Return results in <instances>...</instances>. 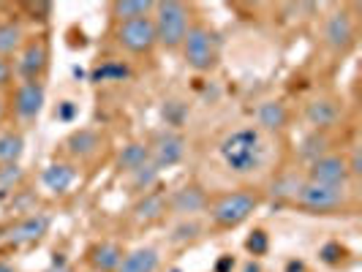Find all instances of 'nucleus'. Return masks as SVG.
<instances>
[{
  "label": "nucleus",
  "mask_w": 362,
  "mask_h": 272,
  "mask_svg": "<svg viewBox=\"0 0 362 272\" xmlns=\"http://www.w3.org/2000/svg\"><path fill=\"white\" fill-rule=\"evenodd\" d=\"M76 180H79V172H76V166L69 161L47 163L44 172H41V185H44L49 194H54V196L69 194Z\"/></svg>",
  "instance_id": "obj_14"
},
{
  "label": "nucleus",
  "mask_w": 362,
  "mask_h": 272,
  "mask_svg": "<svg viewBox=\"0 0 362 272\" xmlns=\"http://www.w3.org/2000/svg\"><path fill=\"white\" fill-rule=\"evenodd\" d=\"M153 6H156L153 0H115L109 6V11H112L115 22L120 25V22H131V19L150 17L153 14Z\"/></svg>",
  "instance_id": "obj_24"
},
{
  "label": "nucleus",
  "mask_w": 362,
  "mask_h": 272,
  "mask_svg": "<svg viewBox=\"0 0 362 272\" xmlns=\"http://www.w3.org/2000/svg\"><path fill=\"white\" fill-rule=\"evenodd\" d=\"M341 104L335 98H313L305 107V123L310 126V131H322L327 134L329 128L338 126L341 120Z\"/></svg>",
  "instance_id": "obj_15"
},
{
  "label": "nucleus",
  "mask_w": 362,
  "mask_h": 272,
  "mask_svg": "<svg viewBox=\"0 0 362 272\" xmlns=\"http://www.w3.org/2000/svg\"><path fill=\"white\" fill-rule=\"evenodd\" d=\"M145 163H150V147L147 142H128L123 145V150L117 153V172H123V175H134L136 169H142Z\"/></svg>",
  "instance_id": "obj_22"
},
{
  "label": "nucleus",
  "mask_w": 362,
  "mask_h": 272,
  "mask_svg": "<svg viewBox=\"0 0 362 272\" xmlns=\"http://www.w3.org/2000/svg\"><path fill=\"white\" fill-rule=\"evenodd\" d=\"M267 155H270L267 136L256 126L235 128L218 142V158L226 166V172H232L237 177H251L256 172H262Z\"/></svg>",
  "instance_id": "obj_1"
},
{
  "label": "nucleus",
  "mask_w": 362,
  "mask_h": 272,
  "mask_svg": "<svg viewBox=\"0 0 362 272\" xmlns=\"http://www.w3.org/2000/svg\"><path fill=\"white\" fill-rule=\"evenodd\" d=\"M150 147V163L163 172V169H172V166H177L182 163L185 158V150H188V142H185V136L177 134V131H161L153 142H147Z\"/></svg>",
  "instance_id": "obj_10"
},
{
  "label": "nucleus",
  "mask_w": 362,
  "mask_h": 272,
  "mask_svg": "<svg viewBox=\"0 0 362 272\" xmlns=\"http://www.w3.org/2000/svg\"><path fill=\"white\" fill-rule=\"evenodd\" d=\"M308 182H319V185H338V188H349L351 182V172L346 166V155L338 153H325L322 158L308 163Z\"/></svg>",
  "instance_id": "obj_12"
},
{
  "label": "nucleus",
  "mask_w": 362,
  "mask_h": 272,
  "mask_svg": "<svg viewBox=\"0 0 362 272\" xmlns=\"http://www.w3.org/2000/svg\"><path fill=\"white\" fill-rule=\"evenodd\" d=\"M344 256H346V248L341 242H325V245L319 248V259H322L325 264H329V267H338V264L344 261Z\"/></svg>",
  "instance_id": "obj_29"
},
{
  "label": "nucleus",
  "mask_w": 362,
  "mask_h": 272,
  "mask_svg": "<svg viewBox=\"0 0 362 272\" xmlns=\"http://www.w3.org/2000/svg\"><path fill=\"white\" fill-rule=\"evenodd\" d=\"M54 117H57L60 123H74V120L79 117V107H76L74 101H60V104L54 107Z\"/></svg>",
  "instance_id": "obj_31"
},
{
  "label": "nucleus",
  "mask_w": 362,
  "mask_h": 272,
  "mask_svg": "<svg viewBox=\"0 0 362 272\" xmlns=\"http://www.w3.org/2000/svg\"><path fill=\"white\" fill-rule=\"evenodd\" d=\"M14 82V63L0 57V93H6Z\"/></svg>",
  "instance_id": "obj_32"
},
{
  "label": "nucleus",
  "mask_w": 362,
  "mask_h": 272,
  "mask_svg": "<svg viewBox=\"0 0 362 272\" xmlns=\"http://www.w3.org/2000/svg\"><path fill=\"white\" fill-rule=\"evenodd\" d=\"M158 267H161V254H158V248H153V245H139V248L123 254V261H120L117 272H158Z\"/></svg>",
  "instance_id": "obj_18"
},
{
  "label": "nucleus",
  "mask_w": 362,
  "mask_h": 272,
  "mask_svg": "<svg viewBox=\"0 0 362 272\" xmlns=\"http://www.w3.org/2000/svg\"><path fill=\"white\" fill-rule=\"evenodd\" d=\"M0 272H17V270H14V264H8V261L0 259Z\"/></svg>",
  "instance_id": "obj_39"
},
{
  "label": "nucleus",
  "mask_w": 362,
  "mask_h": 272,
  "mask_svg": "<svg viewBox=\"0 0 362 272\" xmlns=\"http://www.w3.org/2000/svg\"><path fill=\"white\" fill-rule=\"evenodd\" d=\"M25 155V136L17 128L0 131V166H14Z\"/></svg>",
  "instance_id": "obj_23"
},
{
  "label": "nucleus",
  "mask_w": 362,
  "mask_h": 272,
  "mask_svg": "<svg viewBox=\"0 0 362 272\" xmlns=\"http://www.w3.org/2000/svg\"><path fill=\"white\" fill-rule=\"evenodd\" d=\"M218 49H221V41L210 30V25L191 22V28H188L180 47L185 66L197 73H210L218 66Z\"/></svg>",
  "instance_id": "obj_3"
},
{
  "label": "nucleus",
  "mask_w": 362,
  "mask_h": 272,
  "mask_svg": "<svg viewBox=\"0 0 362 272\" xmlns=\"http://www.w3.org/2000/svg\"><path fill=\"white\" fill-rule=\"evenodd\" d=\"M327 147H329L327 134H322V131H310V134H305V136H303L297 155H300L305 163H310V161H316V158H322L325 153H329Z\"/></svg>",
  "instance_id": "obj_25"
},
{
  "label": "nucleus",
  "mask_w": 362,
  "mask_h": 272,
  "mask_svg": "<svg viewBox=\"0 0 362 272\" xmlns=\"http://www.w3.org/2000/svg\"><path fill=\"white\" fill-rule=\"evenodd\" d=\"M256 207H259V196L254 191H229L216 201H210L207 215L216 229H237L254 215Z\"/></svg>",
  "instance_id": "obj_4"
},
{
  "label": "nucleus",
  "mask_w": 362,
  "mask_h": 272,
  "mask_svg": "<svg viewBox=\"0 0 362 272\" xmlns=\"http://www.w3.org/2000/svg\"><path fill=\"white\" fill-rule=\"evenodd\" d=\"M197 232H199V226H197V223H182V226H177V229H175L172 240H175V242H182V240H194V237H197Z\"/></svg>",
  "instance_id": "obj_33"
},
{
  "label": "nucleus",
  "mask_w": 362,
  "mask_h": 272,
  "mask_svg": "<svg viewBox=\"0 0 362 272\" xmlns=\"http://www.w3.org/2000/svg\"><path fill=\"white\" fill-rule=\"evenodd\" d=\"M294 204L310 215H335V213L346 210V204H349V188L303 180L294 194Z\"/></svg>",
  "instance_id": "obj_5"
},
{
  "label": "nucleus",
  "mask_w": 362,
  "mask_h": 272,
  "mask_svg": "<svg viewBox=\"0 0 362 272\" xmlns=\"http://www.w3.org/2000/svg\"><path fill=\"white\" fill-rule=\"evenodd\" d=\"M286 126H289V107L284 101L270 98V101H262L256 107V128L262 134H267V131L270 134L272 131H284Z\"/></svg>",
  "instance_id": "obj_17"
},
{
  "label": "nucleus",
  "mask_w": 362,
  "mask_h": 272,
  "mask_svg": "<svg viewBox=\"0 0 362 272\" xmlns=\"http://www.w3.org/2000/svg\"><path fill=\"white\" fill-rule=\"evenodd\" d=\"M47 229H49V218L36 213V215H28L17 220L14 226H8L6 229V245H14V248H25V245H33L38 242L41 237L47 235Z\"/></svg>",
  "instance_id": "obj_13"
},
{
  "label": "nucleus",
  "mask_w": 362,
  "mask_h": 272,
  "mask_svg": "<svg viewBox=\"0 0 362 272\" xmlns=\"http://www.w3.org/2000/svg\"><path fill=\"white\" fill-rule=\"evenodd\" d=\"M235 270V259L229 254H223L221 259H218V264H216V272H232Z\"/></svg>",
  "instance_id": "obj_35"
},
{
  "label": "nucleus",
  "mask_w": 362,
  "mask_h": 272,
  "mask_svg": "<svg viewBox=\"0 0 362 272\" xmlns=\"http://www.w3.org/2000/svg\"><path fill=\"white\" fill-rule=\"evenodd\" d=\"M22 166L14 163V166H0V191H6L8 194V188H14L19 180H22Z\"/></svg>",
  "instance_id": "obj_30"
},
{
  "label": "nucleus",
  "mask_w": 362,
  "mask_h": 272,
  "mask_svg": "<svg viewBox=\"0 0 362 272\" xmlns=\"http://www.w3.org/2000/svg\"><path fill=\"white\" fill-rule=\"evenodd\" d=\"M104 145V136H101V131H95V128H76L71 131L69 136H66V153L71 155V158H79V161H88L93 158L98 150Z\"/></svg>",
  "instance_id": "obj_16"
},
{
  "label": "nucleus",
  "mask_w": 362,
  "mask_h": 272,
  "mask_svg": "<svg viewBox=\"0 0 362 272\" xmlns=\"http://www.w3.org/2000/svg\"><path fill=\"white\" fill-rule=\"evenodd\" d=\"M286 272H305V261L291 259V261H286Z\"/></svg>",
  "instance_id": "obj_37"
},
{
  "label": "nucleus",
  "mask_w": 362,
  "mask_h": 272,
  "mask_svg": "<svg viewBox=\"0 0 362 272\" xmlns=\"http://www.w3.org/2000/svg\"><path fill=\"white\" fill-rule=\"evenodd\" d=\"M47 104V88L44 82H19L11 98H8V107L11 114L17 117L19 123H36L38 114L44 112Z\"/></svg>",
  "instance_id": "obj_9"
},
{
  "label": "nucleus",
  "mask_w": 362,
  "mask_h": 272,
  "mask_svg": "<svg viewBox=\"0 0 362 272\" xmlns=\"http://www.w3.org/2000/svg\"><path fill=\"white\" fill-rule=\"evenodd\" d=\"M158 177H161V172L153 166V163H145L142 169H136L134 175H128V180H131V188L142 196L147 191H156V185H158Z\"/></svg>",
  "instance_id": "obj_26"
},
{
  "label": "nucleus",
  "mask_w": 362,
  "mask_h": 272,
  "mask_svg": "<svg viewBox=\"0 0 362 272\" xmlns=\"http://www.w3.org/2000/svg\"><path fill=\"white\" fill-rule=\"evenodd\" d=\"M207 207H210V196L197 182H185L166 194V210L177 218H194L199 213H207Z\"/></svg>",
  "instance_id": "obj_11"
},
{
  "label": "nucleus",
  "mask_w": 362,
  "mask_h": 272,
  "mask_svg": "<svg viewBox=\"0 0 362 272\" xmlns=\"http://www.w3.org/2000/svg\"><path fill=\"white\" fill-rule=\"evenodd\" d=\"M169 210H166V194L163 191H147L139 196V201L134 204V218L142 223H156L161 220Z\"/></svg>",
  "instance_id": "obj_21"
},
{
  "label": "nucleus",
  "mask_w": 362,
  "mask_h": 272,
  "mask_svg": "<svg viewBox=\"0 0 362 272\" xmlns=\"http://www.w3.org/2000/svg\"><path fill=\"white\" fill-rule=\"evenodd\" d=\"M49 69V41L47 38H28L22 44L14 63V76L19 82H41Z\"/></svg>",
  "instance_id": "obj_7"
},
{
  "label": "nucleus",
  "mask_w": 362,
  "mask_h": 272,
  "mask_svg": "<svg viewBox=\"0 0 362 272\" xmlns=\"http://www.w3.org/2000/svg\"><path fill=\"white\" fill-rule=\"evenodd\" d=\"M322 38H325L327 49L338 54L349 52L357 41V22L346 8H335L322 22Z\"/></svg>",
  "instance_id": "obj_8"
},
{
  "label": "nucleus",
  "mask_w": 362,
  "mask_h": 272,
  "mask_svg": "<svg viewBox=\"0 0 362 272\" xmlns=\"http://www.w3.org/2000/svg\"><path fill=\"white\" fill-rule=\"evenodd\" d=\"M25 41H28V33H25V25L19 19L11 17L0 22V57H6V60L17 57Z\"/></svg>",
  "instance_id": "obj_20"
},
{
  "label": "nucleus",
  "mask_w": 362,
  "mask_h": 272,
  "mask_svg": "<svg viewBox=\"0 0 362 272\" xmlns=\"http://www.w3.org/2000/svg\"><path fill=\"white\" fill-rule=\"evenodd\" d=\"M44 272H74L69 264H66V259H63V254H54V259H52V264L47 267Z\"/></svg>",
  "instance_id": "obj_34"
},
{
  "label": "nucleus",
  "mask_w": 362,
  "mask_h": 272,
  "mask_svg": "<svg viewBox=\"0 0 362 272\" xmlns=\"http://www.w3.org/2000/svg\"><path fill=\"white\" fill-rule=\"evenodd\" d=\"M243 272H262V267H259V261H248V264H245V270Z\"/></svg>",
  "instance_id": "obj_38"
},
{
  "label": "nucleus",
  "mask_w": 362,
  "mask_h": 272,
  "mask_svg": "<svg viewBox=\"0 0 362 272\" xmlns=\"http://www.w3.org/2000/svg\"><path fill=\"white\" fill-rule=\"evenodd\" d=\"M245 251L259 259V256H264L270 251V235L264 232V229H254L251 235L245 237Z\"/></svg>",
  "instance_id": "obj_28"
},
{
  "label": "nucleus",
  "mask_w": 362,
  "mask_h": 272,
  "mask_svg": "<svg viewBox=\"0 0 362 272\" xmlns=\"http://www.w3.org/2000/svg\"><path fill=\"white\" fill-rule=\"evenodd\" d=\"M115 41L123 52L134 54V57H147V54L156 52L158 41H156V28H153V19H131V22H120L115 28Z\"/></svg>",
  "instance_id": "obj_6"
},
{
  "label": "nucleus",
  "mask_w": 362,
  "mask_h": 272,
  "mask_svg": "<svg viewBox=\"0 0 362 272\" xmlns=\"http://www.w3.org/2000/svg\"><path fill=\"white\" fill-rule=\"evenodd\" d=\"M8 114H11V107H8V98H6V93H0V128H3V123L8 120Z\"/></svg>",
  "instance_id": "obj_36"
},
{
  "label": "nucleus",
  "mask_w": 362,
  "mask_h": 272,
  "mask_svg": "<svg viewBox=\"0 0 362 272\" xmlns=\"http://www.w3.org/2000/svg\"><path fill=\"white\" fill-rule=\"evenodd\" d=\"M123 248L112 240H104V242H95L90 251H88V261L95 272H117L120 261H123Z\"/></svg>",
  "instance_id": "obj_19"
},
{
  "label": "nucleus",
  "mask_w": 362,
  "mask_h": 272,
  "mask_svg": "<svg viewBox=\"0 0 362 272\" xmlns=\"http://www.w3.org/2000/svg\"><path fill=\"white\" fill-rule=\"evenodd\" d=\"M128 76H131V69H128L126 63L109 60V63L98 66V69L93 71V82H123Z\"/></svg>",
  "instance_id": "obj_27"
},
{
  "label": "nucleus",
  "mask_w": 362,
  "mask_h": 272,
  "mask_svg": "<svg viewBox=\"0 0 362 272\" xmlns=\"http://www.w3.org/2000/svg\"><path fill=\"white\" fill-rule=\"evenodd\" d=\"M153 28H156V41H158V47L163 49H169V52H175V49H180L182 47V38L188 33V28H191V8L180 3V0H158L156 6H153Z\"/></svg>",
  "instance_id": "obj_2"
}]
</instances>
